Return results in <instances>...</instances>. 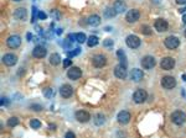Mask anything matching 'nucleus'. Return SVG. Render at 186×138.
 Wrapping results in <instances>:
<instances>
[{
	"instance_id": "7ed1b4c3",
	"label": "nucleus",
	"mask_w": 186,
	"mask_h": 138,
	"mask_svg": "<svg viewBox=\"0 0 186 138\" xmlns=\"http://www.w3.org/2000/svg\"><path fill=\"white\" fill-rule=\"evenodd\" d=\"M125 43H127V46H128L129 48L135 49L141 44V41H140V38L136 36V34H128L127 38H125Z\"/></svg>"
},
{
	"instance_id": "c9c22d12",
	"label": "nucleus",
	"mask_w": 186,
	"mask_h": 138,
	"mask_svg": "<svg viewBox=\"0 0 186 138\" xmlns=\"http://www.w3.org/2000/svg\"><path fill=\"white\" fill-rule=\"evenodd\" d=\"M81 52V48H75V51L72 52H68V57H73V56H77L78 53Z\"/></svg>"
},
{
	"instance_id": "0eeeda50",
	"label": "nucleus",
	"mask_w": 186,
	"mask_h": 138,
	"mask_svg": "<svg viewBox=\"0 0 186 138\" xmlns=\"http://www.w3.org/2000/svg\"><path fill=\"white\" fill-rule=\"evenodd\" d=\"M6 44L9 48L16 49L21 46V37L17 36V34H11V36H9L6 39Z\"/></svg>"
},
{
	"instance_id": "c85d7f7f",
	"label": "nucleus",
	"mask_w": 186,
	"mask_h": 138,
	"mask_svg": "<svg viewBox=\"0 0 186 138\" xmlns=\"http://www.w3.org/2000/svg\"><path fill=\"white\" fill-rule=\"evenodd\" d=\"M76 41L78 43H85L87 41V37H86V34L83 33V32H80V33H77L76 34Z\"/></svg>"
},
{
	"instance_id": "bb28decb",
	"label": "nucleus",
	"mask_w": 186,
	"mask_h": 138,
	"mask_svg": "<svg viewBox=\"0 0 186 138\" xmlns=\"http://www.w3.org/2000/svg\"><path fill=\"white\" fill-rule=\"evenodd\" d=\"M30 126L31 128H34V130H38V128H41V121H38L37 118H32V120L30 121Z\"/></svg>"
},
{
	"instance_id": "39448f33",
	"label": "nucleus",
	"mask_w": 186,
	"mask_h": 138,
	"mask_svg": "<svg viewBox=\"0 0 186 138\" xmlns=\"http://www.w3.org/2000/svg\"><path fill=\"white\" fill-rule=\"evenodd\" d=\"M141 68L143 69H146V70H150V69H153L155 67V64H156V61H155V58L153 56H145L141 58Z\"/></svg>"
},
{
	"instance_id": "37998d69",
	"label": "nucleus",
	"mask_w": 186,
	"mask_h": 138,
	"mask_svg": "<svg viewBox=\"0 0 186 138\" xmlns=\"http://www.w3.org/2000/svg\"><path fill=\"white\" fill-rule=\"evenodd\" d=\"M32 12H34V17H32V20H31V21H34V20H35V16H36V14H37V9H36L35 6L32 8Z\"/></svg>"
},
{
	"instance_id": "6ab92c4d",
	"label": "nucleus",
	"mask_w": 186,
	"mask_h": 138,
	"mask_svg": "<svg viewBox=\"0 0 186 138\" xmlns=\"http://www.w3.org/2000/svg\"><path fill=\"white\" fill-rule=\"evenodd\" d=\"M46 54H47V49L43 46H36L35 48L32 49V57L34 58L41 59L43 57H46Z\"/></svg>"
},
{
	"instance_id": "5701e85b",
	"label": "nucleus",
	"mask_w": 186,
	"mask_h": 138,
	"mask_svg": "<svg viewBox=\"0 0 186 138\" xmlns=\"http://www.w3.org/2000/svg\"><path fill=\"white\" fill-rule=\"evenodd\" d=\"M48 62H50L51 66H58L61 63V57L58 53H52L50 58H48Z\"/></svg>"
},
{
	"instance_id": "f257e3e1",
	"label": "nucleus",
	"mask_w": 186,
	"mask_h": 138,
	"mask_svg": "<svg viewBox=\"0 0 186 138\" xmlns=\"http://www.w3.org/2000/svg\"><path fill=\"white\" fill-rule=\"evenodd\" d=\"M170 118H171V121H173V123H175L176 126H181V125H184L186 121V113L181 110H176L171 113Z\"/></svg>"
},
{
	"instance_id": "9b49d317",
	"label": "nucleus",
	"mask_w": 186,
	"mask_h": 138,
	"mask_svg": "<svg viewBox=\"0 0 186 138\" xmlns=\"http://www.w3.org/2000/svg\"><path fill=\"white\" fill-rule=\"evenodd\" d=\"M3 63L6 67H14L17 63V57L14 53H5L3 56Z\"/></svg>"
},
{
	"instance_id": "ddd939ff",
	"label": "nucleus",
	"mask_w": 186,
	"mask_h": 138,
	"mask_svg": "<svg viewBox=\"0 0 186 138\" xmlns=\"http://www.w3.org/2000/svg\"><path fill=\"white\" fill-rule=\"evenodd\" d=\"M67 77L71 80H78L82 77V70L78 67H71L67 72Z\"/></svg>"
},
{
	"instance_id": "b1692460",
	"label": "nucleus",
	"mask_w": 186,
	"mask_h": 138,
	"mask_svg": "<svg viewBox=\"0 0 186 138\" xmlns=\"http://www.w3.org/2000/svg\"><path fill=\"white\" fill-rule=\"evenodd\" d=\"M104 122H106V116L103 115V113H97V115L94 116V123H96V126H102Z\"/></svg>"
},
{
	"instance_id": "9d476101",
	"label": "nucleus",
	"mask_w": 186,
	"mask_h": 138,
	"mask_svg": "<svg viewBox=\"0 0 186 138\" xmlns=\"http://www.w3.org/2000/svg\"><path fill=\"white\" fill-rule=\"evenodd\" d=\"M114 75L118 79H125L127 78V75H128V70H127L125 64L120 63L114 68Z\"/></svg>"
},
{
	"instance_id": "a19ab883",
	"label": "nucleus",
	"mask_w": 186,
	"mask_h": 138,
	"mask_svg": "<svg viewBox=\"0 0 186 138\" xmlns=\"http://www.w3.org/2000/svg\"><path fill=\"white\" fill-rule=\"evenodd\" d=\"M76 34H77V33H70V34H68V36H67V39H70L71 42L76 41Z\"/></svg>"
},
{
	"instance_id": "a211bd4d",
	"label": "nucleus",
	"mask_w": 186,
	"mask_h": 138,
	"mask_svg": "<svg viewBox=\"0 0 186 138\" xmlns=\"http://www.w3.org/2000/svg\"><path fill=\"white\" fill-rule=\"evenodd\" d=\"M130 118H131V115H130V112L128 111H120L118 113V116H117V120H118V122L120 123V125H127V123H129L130 122Z\"/></svg>"
},
{
	"instance_id": "6e6552de",
	"label": "nucleus",
	"mask_w": 186,
	"mask_h": 138,
	"mask_svg": "<svg viewBox=\"0 0 186 138\" xmlns=\"http://www.w3.org/2000/svg\"><path fill=\"white\" fill-rule=\"evenodd\" d=\"M164 44L168 49H176L180 46V39L176 36H169V37L165 38Z\"/></svg>"
},
{
	"instance_id": "cd10ccee",
	"label": "nucleus",
	"mask_w": 186,
	"mask_h": 138,
	"mask_svg": "<svg viewBox=\"0 0 186 138\" xmlns=\"http://www.w3.org/2000/svg\"><path fill=\"white\" fill-rule=\"evenodd\" d=\"M6 125H8V127H15V126H17L19 125V118L17 117H10L8 120Z\"/></svg>"
},
{
	"instance_id": "2f4dec72",
	"label": "nucleus",
	"mask_w": 186,
	"mask_h": 138,
	"mask_svg": "<svg viewBox=\"0 0 186 138\" xmlns=\"http://www.w3.org/2000/svg\"><path fill=\"white\" fill-rule=\"evenodd\" d=\"M43 95H45L47 99H50V97L53 95L52 89H51V88H46V89H43Z\"/></svg>"
},
{
	"instance_id": "1a4fd4ad",
	"label": "nucleus",
	"mask_w": 186,
	"mask_h": 138,
	"mask_svg": "<svg viewBox=\"0 0 186 138\" xmlns=\"http://www.w3.org/2000/svg\"><path fill=\"white\" fill-rule=\"evenodd\" d=\"M140 19V11L138 9H130L125 15V20L129 23H134Z\"/></svg>"
},
{
	"instance_id": "c03bdc74",
	"label": "nucleus",
	"mask_w": 186,
	"mask_h": 138,
	"mask_svg": "<svg viewBox=\"0 0 186 138\" xmlns=\"http://www.w3.org/2000/svg\"><path fill=\"white\" fill-rule=\"evenodd\" d=\"M48 128L52 130V131H55L56 130V125H55V123H50V125H48Z\"/></svg>"
},
{
	"instance_id": "72a5a7b5",
	"label": "nucleus",
	"mask_w": 186,
	"mask_h": 138,
	"mask_svg": "<svg viewBox=\"0 0 186 138\" xmlns=\"http://www.w3.org/2000/svg\"><path fill=\"white\" fill-rule=\"evenodd\" d=\"M113 44H114V42H113V39H110V38H107V39L103 41V46L104 47H112Z\"/></svg>"
},
{
	"instance_id": "4be33fe9",
	"label": "nucleus",
	"mask_w": 186,
	"mask_h": 138,
	"mask_svg": "<svg viewBox=\"0 0 186 138\" xmlns=\"http://www.w3.org/2000/svg\"><path fill=\"white\" fill-rule=\"evenodd\" d=\"M113 8L117 11V14H120V12H124L127 10V5H125V3L123 1V0H115Z\"/></svg>"
},
{
	"instance_id": "49530a36",
	"label": "nucleus",
	"mask_w": 186,
	"mask_h": 138,
	"mask_svg": "<svg viewBox=\"0 0 186 138\" xmlns=\"http://www.w3.org/2000/svg\"><path fill=\"white\" fill-rule=\"evenodd\" d=\"M31 38H32V34L31 33H27V39H29V41H31Z\"/></svg>"
},
{
	"instance_id": "393cba45",
	"label": "nucleus",
	"mask_w": 186,
	"mask_h": 138,
	"mask_svg": "<svg viewBox=\"0 0 186 138\" xmlns=\"http://www.w3.org/2000/svg\"><path fill=\"white\" fill-rule=\"evenodd\" d=\"M98 42H99V39H98V37H97V36H90V37H88V39H87L88 47H94V46L98 44Z\"/></svg>"
},
{
	"instance_id": "a878e982",
	"label": "nucleus",
	"mask_w": 186,
	"mask_h": 138,
	"mask_svg": "<svg viewBox=\"0 0 186 138\" xmlns=\"http://www.w3.org/2000/svg\"><path fill=\"white\" fill-rule=\"evenodd\" d=\"M117 15V11L114 10V8H107L104 10V16L107 19H112V17H114Z\"/></svg>"
},
{
	"instance_id": "423d86ee",
	"label": "nucleus",
	"mask_w": 186,
	"mask_h": 138,
	"mask_svg": "<svg viewBox=\"0 0 186 138\" xmlns=\"http://www.w3.org/2000/svg\"><path fill=\"white\" fill-rule=\"evenodd\" d=\"M161 86L166 89V90H171V89H174L176 86V79L171 75L163 77V79H161Z\"/></svg>"
},
{
	"instance_id": "de8ad7c7",
	"label": "nucleus",
	"mask_w": 186,
	"mask_h": 138,
	"mask_svg": "<svg viewBox=\"0 0 186 138\" xmlns=\"http://www.w3.org/2000/svg\"><path fill=\"white\" fill-rule=\"evenodd\" d=\"M62 33V28H58L57 30V34H61Z\"/></svg>"
},
{
	"instance_id": "c756f323",
	"label": "nucleus",
	"mask_w": 186,
	"mask_h": 138,
	"mask_svg": "<svg viewBox=\"0 0 186 138\" xmlns=\"http://www.w3.org/2000/svg\"><path fill=\"white\" fill-rule=\"evenodd\" d=\"M140 31H141L143 34H145V36L151 34V28H150V26H148V25H143V26H140Z\"/></svg>"
},
{
	"instance_id": "f8f14e48",
	"label": "nucleus",
	"mask_w": 186,
	"mask_h": 138,
	"mask_svg": "<svg viewBox=\"0 0 186 138\" xmlns=\"http://www.w3.org/2000/svg\"><path fill=\"white\" fill-rule=\"evenodd\" d=\"M160 67H161V69H164V70H171V69L175 67V59L171 57L163 58L160 62Z\"/></svg>"
},
{
	"instance_id": "412c9836",
	"label": "nucleus",
	"mask_w": 186,
	"mask_h": 138,
	"mask_svg": "<svg viewBox=\"0 0 186 138\" xmlns=\"http://www.w3.org/2000/svg\"><path fill=\"white\" fill-rule=\"evenodd\" d=\"M87 23L90 25V26H93V27L98 26V25H101V16L97 15V14L91 15V16L87 19Z\"/></svg>"
},
{
	"instance_id": "2eb2a0df",
	"label": "nucleus",
	"mask_w": 186,
	"mask_h": 138,
	"mask_svg": "<svg viewBox=\"0 0 186 138\" xmlns=\"http://www.w3.org/2000/svg\"><path fill=\"white\" fill-rule=\"evenodd\" d=\"M60 95L63 99H70L73 95V88L70 85V84H63L60 88Z\"/></svg>"
},
{
	"instance_id": "f03ea898",
	"label": "nucleus",
	"mask_w": 186,
	"mask_h": 138,
	"mask_svg": "<svg viewBox=\"0 0 186 138\" xmlns=\"http://www.w3.org/2000/svg\"><path fill=\"white\" fill-rule=\"evenodd\" d=\"M146 99H148V92L144 89H138L133 94V101L135 104H144L146 101Z\"/></svg>"
},
{
	"instance_id": "4468645a",
	"label": "nucleus",
	"mask_w": 186,
	"mask_h": 138,
	"mask_svg": "<svg viewBox=\"0 0 186 138\" xmlns=\"http://www.w3.org/2000/svg\"><path fill=\"white\" fill-rule=\"evenodd\" d=\"M75 117H76V120L78 122H81V123H86L91 120V115H90V112H87L85 110H78L76 111L75 113Z\"/></svg>"
},
{
	"instance_id": "f3484780",
	"label": "nucleus",
	"mask_w": 186,
	"mask_h": 138,
	"mask_svg": "<svg viewBox=\"0 0 186 138\" xmlns=\"http://www.w3.org/2000/svg\"><path fill=\"white\" fill-rule=\"evenodd\" d=\"M129 77H130V80L138 83V81H140L141 79L144 78V73H143V70H141V69L134 68V69H131V70H130Z\"/></svg>"
},
{
	"instance_id": "dca6fc26",
	"label": "nucleus",
	"mask_w": 186,
	"mask_h": 138,
	"mask_svg": "<svg viewBox=\"0 0 186 138\" xmlns=\"http://www.w3.org/2000/svg\"><path fill=\"white\" fill-rule=\"evenodd\" d=\"M154 27L158 32H165V31H168V28H169V23L164 19H158V20H155V22H154Z\"/></svg>"
},
{
	"instance_id": "f704fd0d",
	"label": "nucleus",
	"mask_w": 186,
	"mask_h": 138,
	"mask_svg": "<svg viewBox=\"0 0 186 138\" xmlns=\"http://www.w3.org/2000/svg\"><path fill=\"white\" fill-rule=\"evenodd\" d=\"M31 110L34 111H41L42 110V105H38V104H32V105L30 106Z\"/></svg>"
},
{
	"instance_id": "79ce46f5",
	"label": "nucleus",
	"mask_w": 186,
	"mask_h": 138,
	"mask_svg": "<svg viewBox=\"0 0 186 138\" xmlns=\"http://www.w3.org/2000/svg\"><path fill=\"white\" fill-rule=\"evenodd\" d=\"M9 102V100H8V97H1V105H6V104Z\"/></svg>"
},
{
	"instance_id": "58836bf2",
	"label": "nucleus",
	"mask_w": 186,
	"mask_h": 138,
	"mask_svg": "<svg viewBox=\"0 0 186 138\" xmlns=\"http://www.w3.org/2000/svg\"><path fill=\"white\" fill-rule=\"evenodd\" d=\"M71 64H72V61H71V59H65V61H63V67H65V68L71 67Z\"/></svg>"
},
{
	"instance_id": "473e14b6",
	"label": "nucleus",
	"mask_w": 186,
	"mask_h": 138,
	"mask_svg": "<svg viewBox=\"0 0 186 138\" xmlns=\"http://www.w3.org/2000/svg\"><path fill=\"white\" fill-rule=\"evenodd\" d=\"M117 56L119 57V59L122 61V63H123V64H125V63H127V62H125V54H124V52L122 51V49H119V51L117 52Z\"/></svg>"
},
{
	"instance_id": "ea45409f",
	"label": "nucleus",
	"mask_w": 186,
	"mask_h": 138,
	"mask_svg": "<svg viewBox=\"0 0 186 138\" xmlns=\"http://www.w3.org/2000/svg\"><path fill=\"white\" fill-rule=\"evenodd\" d=\"M37 17L40 19V20H45V19L47 17V15H46L45 12H43V11H40V12L37 14Z\"/></svg>"
},
{
	"instance_id": "8fccbe9b",
	"label": "nucleus",
	"mask_w": 186,
	"mask_h": 138,
	"mask_svg": "<svg viewBox=\"0 0 186 138\" xmlns=\"http://www.w3.org/2000/svg\"><path fill=\"white\" fill-rule=\"evenodd\" d=\"M184 34H185V37H186V30H185V32H184Z\"/></svg>"
},
{
	"instance_id": "7c9ffc66",
	"label": "nucleus",
	"mask_w": 186,
	"mask_h": 138,
	"mask_svg": "<svg viewBox=\"0 0 186 138\" xmlns=\"http://www.w3.org/2000/svg\"><path fill=\"white\" fill-rule=\"evenodd\" d=\"M51 17H53V20H60L61 19V15H60V12H58V10H56V9H53V10H51Z\"/></svg>"
},
{
	"instance_id": "aec40b11",
	"label": "nucleus",
	"mask_w": 186,
	"mask_h": 138,
	"mask_svg": "<svg viewBox=\"0 0 186 138\" xmlns=\"http://www.w3.org/2000/svg\"><path fill=\"white\" fill-rule=\"evenodd\" d=\"M14 16H15V19L19 20V21H26V19H27V11H26V9L17 8V9L15 10V12H14Z\"/></svg>"
},
{
	"instance_id": "a18cd8bd",
	"label": "nucleus",
	"mask_w": 186,
	"mask_h": 138,
	"mask_svg": "<svg viewBox=\"0 0 186 138\" xmlns=\"http://www.w3.org/2000/svg\"><path fill=\"white\" fill-rule=\"evenodd\" d=\"M176 3L179 5H185L186 4V0H176Z\"/></svg>"
},
{
	"instance_id": "e433bc0d",
	"label": "nucleus",
	"mask_w": 186,
	"mask_h": 138,
	"mask_svg": "<svg viewBox=\"0 0 186 138\" xmlns=\"http://www.w3.org/2000/svg\"><path fill=\"white\" fill-rule=\"evenodd\" d=\"M71 46H72V42L70 41V39H65V42H63V47H65L66 49H68V48H71Z\"/></svg>"
},
{
	"instance_id": "20e7f679",
	"label": "nucleus",
	"mask_w": 186,
	"mask_h": 138,
	"mask_svg": "<svg viewBox=\"0 0 186 138\" xmlns=\"http://www.w3.org/2000/svg\"><path fill=\"white\" fill-rule=\"evenodd\" d=\"M106 64H107V58L103 54H94V56L92 57V66L94 68L101 69V68H103Z\"/></svg>"
},
{
	"instance_id": "4c0bfd02",
	"label": "nucleus",
	"mask_w": 186,
	"mask_h": 138,
	"mask_svg": "<svg viewBox=\"0 0 186 138\" xmlns=\"http://www.w3.org/2000/svg\"><path fill=\"white\" fill-rule=\"evenodd\" d=\"M65 138H76V135L72 131H68V132H66Z\"/></svg>"
},
{
	"instance_id": "09e8293b",
	"label": "nucleus",
	"mask_w": 186,
	"mask_h": 138,
	"mask_svg": "<svg viewBox=\"0 0 186 138\" xmlns=\"http://www.w3.org/2000/svg\"><path fill=\"white\" fill-rule=\"evenodd\" d=\"M13 1H15V3H19V1H21V0H13Z\"/></svg>"
}]
</instances>
